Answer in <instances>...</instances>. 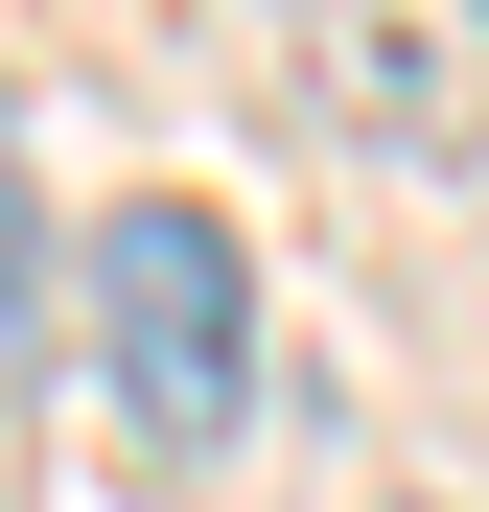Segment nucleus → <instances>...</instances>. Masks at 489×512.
Listing matches in <instances>:
<instances>
[{
    "mask_svg": "<svg viewBox=\"0 0 489 512\" xmlns=\"http://www.w3.org/2000/svg\"><path fill=\"white\" fill-rule=\"evenodd\" d=\"M94 373H117V419L163 466H233V419H257V256H233V210H187V187H140V210H94Z\"/></svg>",
    "mask_w": 489,
    "mask_h": 512,
    "instance_id": "nucleus-1",
    "label": "nucleus"
},
{
    "mask_svg": "<svg viewBox=\"0 0 489 512\" xmlns=\"http://www.w3.org/2000/svg\"><path fill=\"white\" fill-rule=\"evenodd\" d=\"M280 47L373 163H489V0H280Z\"/></svg>",
    "mask_w": 489,
    "mask_h": 512,
    "instance_id": "nucleus-2",
    "label": "nucleus"
},
{
    "mask_svg": "<svg viewBox=\"0 0 489 512\" xmlns=\"http://www.w3.org/2000/svg\"><path fill=\"white\" fill-rule=\"evenodd\" d=\"M0 303H47V280H24V210H0Z\"/></svg>",
    "mask_w": 489,
    "mask_h": 512,
    "instance_id": "nucleus-3",
    "label": "nucleus"
}]
</instances>
